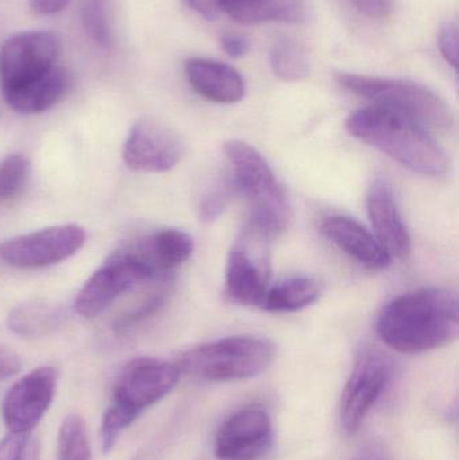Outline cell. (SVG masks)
I'll use <instances>...</instances> for the list:
<instances>
[{"label":"cell","mask_w":459,"mask_h":460,"mask_svg":"<svg viewBox=\"0 0 459 460\" xmlns=\"http://www.w3.org/2000/svg\"><path fill=\"white\" fill-rule=\"evenodd\" d=\"M459 300L446 287H428L391 300L380 314L377 334L388 348L420 354L457 340Z\"/></svg>","instance_id":"1"},{"label":"cell","mask_w":459,"mask_h":460,"mask_svg":"<svg viewBox=\"0 0 459 460\" xmlns=\"http://www.w3.org/2000/svg\"><path fill=\"white\" fill-rule=\"evenodd\" d=\"M345 127L356 139L418 174L438 178L450 170L449 156L436 137L403 113L372 104L350 113Z\"/></svg>","instance_id":"2"},{"label":"cell","mask_w":459,"mask_h":460,"mask_svg":"<svg viewBox=\"0 0 459 460\" xmlns=\"http://www.w3.org/2000/svg\"><path fill=\"white\" fill-rule=\"evenodd\" d=\"M180 377L178 365L163 359L140 357L129 361L116 380L112 404L102 416L100 439L104 453L112 450L119 437L147 408L164 399Z\"/></svg>","instance_id":"3"},{"label":"cell","mask_w":459,"mask_h":460,"mask_svg":"<svg viewBox=\"0 0 459 460\" xmlns=\"http://www.w3.org/2000/svg\"><path fill=\"white\" fill-rule=\"evenodd\" d=\"M224 151L234 170V186L247 199L251 223L272 237L290 228L294 217L290 199L266 158L239 139L226 142Z\"/></svg>","instance_id":"4"},{"label":"cell","mask_w":459,"mask_h":460,"mask_svg":"<svg viewBox=\"0 0 459 460\" xmlns=\"http://www.w3.org/2000/svg\"><path fill=\"white\" fill-rule=\"evenodd\" d=\"M277 348L266 338L236 335L190 349L178 362L181 373L199 380L226 383L248 380L274 364Z\"/></svg>","instance_id":"5"},{"label":"cell","mask_w":459,"mask_h":460,"mask_svg":"<svg viewBox=\"0 0 459 460\" xmlns=\"http://www.w3.org/2000/svg\"><path fill=\"white\" fill-rule=\"evenodd\" d=\"M336 80L347 91L374 104L403 113L428 129L450 131L455 126V115L449 104L422 84L348 72L336 73Z\"/></svg>","instance_id":"6"},{"label":"cell","mask_w":459,"mask_h":460,"mask_svg":"<svg viewBox=\"0 0 459 460\" xmlns=\"http://www.w3.org/2000/svg\"><path fill=\"white\" fill-rule=\"evenodd\" d=\"M271 238L250 223L234 240L226 261V294L232 302L260 305L272 276Z\"/></svg>","instance_id":"7"},{"label":"cell","mask_w":459,"mask_h":460,"mask_svg":"<svg viewBox=\"0 0 459 460\" xmlns=\"http://www.w3.org/2000/svg\"><path fill=\"white\" fill-rule=\"evenodd\" d=\"M172 276V275H164ZM164 276L146 270L128 249H121L108 257L91 276L75 300V313L84 318H96L108 310L119 297L140 284H147Z\"/></svg>","instance_id":"8"},{"label":"cell","mask_w":459,"mask_h":460,"mask_svg":"<svg viewBox=\"0 0 459 460\" xmlns=\"http://www.w3.org/2000/svg\"><path fill=\"white\" fill-rule=\"evenodd\" d=\"M62 50L58 34L24 31L7 38L0 46V88L10 91L56 66Z\"/></svg>","instance_id":"9"},{"label":"cell","mask_w":459,"mask_h":460,"mask_svg":"<svg viewBox=\"0 0 459 460\" xmlns=\"http://www.w3.org/2000/svg\"><path fill=\"white\" fill-rule=\"evenodd\" d=\"M85 240V230L75 224L50 226L0 243V260L24 270L45 268L75 256Z\"/></svg>","instance_id":"10"},{"label":"cell","mask_w":459,"mask_h":460,"mask_svg":"<svg viewBox=\"0 0 459 460\" xmlns=\"http://www.w3.org/2000/svg\"><path fill=\"white\" fill-rule=\"evenodd\" d=\"M393 375V361L383 351L368 349L358 356L342 394V426L348 434L358 431L390 385Z\"/></svg>","instance_id":"11"},{"label":"cell","mask_w":459,"mask_h":460,"mask_svg":"<svg viewBox=\"0 0 459 460\" xmlns=\"http://www.w3.org/2000/svg\"><path fill=\"white\" fill-rule=\"evenodd\" d=\"M185 140L172 127L153 118L134 124L123 148L127 166L139 172H170L185 155Z\"/></svg>","instance_id":"12"},{"label":"cell","mask_w":459,"mask_h":460,"mask_svg":"<svg viewBox=\"0 0 459 460\" xmlns=\"http://www.w3.org/2000/svg\"><path fill=\"white\" fill-rule=\"evenodd\" d=\"M57 373L40 367L16 381L2 402V416L8 431L31 434L50 408L56 394Z\"/></svg>","instance_id":"13"},{"label":"cell","mask_w":459,"mask_h":460,"mask_svg":"<svg viewBox=\"0 0 459 460\" xmlns=\"http://www.w3.org/2000/svg\"><path fill=\"white\" fill-rule=\"evenodd\" d=\"M272 443L271 418L260 407H247L224 421L216 435L215 453L221 460H255Z\"/></svg>","instance_id":"14"},{"label":"cell","mask_w":459,"mask_h":460,"mask_svg":"<svg viewBox=\"0 0 459 460\" xmlns=\"http://www.w3.org/2000/svg\"><path fill=\"white\" fill-rule=\"evenodd\" d=\"M366 210L375 235L391 259H407L411 252V237L387 181L379 178L372 183L366 196Z\"/></svg>","instance_id":"15"},{"label":"cell","mask_w":459,"mask_h":460,"mask_svg":"<svg viewBox=\"0 0 459 460\" xmlns=\"http://www.w3.org/2000/svg\"><path fill=\"white\" fill-rule=\"evenodd\" d=\"M321 233L337 248L369 270H383L393 260L376 235L355 218L331 216L321 224Z\"/></svg>","instance_id":"16"},{"label":"cell","mask_w":459,"mask_h":460,"mask_svg":"<svg viewBox=\"0 0 459 460\" xmlns=\"http://www.w3.org/2000/svg\"><path fill=\"white\" fill-rule=\"evenodd\" d=\"M186 78L196 93L216 104H236L245 97V81L231 65L215 59L191 58Z\"/></svg>","instance_id":"17"},{"label":"cell","mask_w":459,"mask_h":460,"mask_svg":"<svg viewBox=\"0 0 459 460\" xmlns=\"http://www.w3.org/2000/svg\"><path fill=\"white\" fill-rule=\"evenodd\" d=\"M127 249L153 275L164 276L190 259L194 241L185 230L162 229Z\"/></svg>","instance_id":"18"},{"label":"cell","mask_w":459,"mask_h":460,"mask_svg":"<svg viewBox=\"0 0 459 460\" xmlns=\"http://www.w3.org/2000/svg\"><path fill=\"white\" fill-rule=\"evenodd\" d=\"M72 88V75L64 66L51 67L45 75L3 92L11 110L22 115H37L58 104Z\"/></svg>","instance_id":"19"},{"label":"cell","mask_w":459,"mask_h":460,"mask_svg":"<svg viewBox=\"0 0 459 460\" xmlns=\"http://www.w3.org/2000/svg\"><path fill=\"white\" fill-rule=\"evenodd\" d=\"M221 13L245 26L278 22L299 24L307 22V0H218Z\"/></svg>","instance_id":"20"},{"label":"cell","mask_w":459,"mask_h":460,"mask_svg":"<svg viewBox=\"0 0 459 460\" xmlns=\"http://www.w3.org/2000/svg\"><path fill=\"white\" fill-rule=\"evenodd\" d=\"M322 284L314 276L299 275L269 286L259 307L269 313H296L320 299Z\"/></svg>","instance_id":"21"},{"label":"cell","mask_w":459,"mask_h":460,"mask_svg":"<svg viewBox=\"0 0 459 460\" xmlns=\"http://www.w3.org/2000/svg\"><path fill=\"white\" fill-rule=\"evenodd\" d=\"M62 319L64 314L56 303L34 299L11 310L8 327L21 337L38 338L54 332L62 323Z\"/></svg>","instance_id":"22"},{"label":"cell","mask_w":459,"mask_h":460,"mask_svg":"<svg viewBox=\"0 0 459 460\" xmlns=\"http://www.w3.org/2000/svg\"><path fill=\"white\" fill-rule=\"evenodd\" d=\"M272 72L286 83H298L310 73V59L306 49L294 40L283 38L275 42L269 54Z\"/></svg>","instance_id":"23"},{"label":"cell","mask_w":459,"mask_h":460,"mask_svg":"<svg viewBox=\"0 0 459 460\" xmlns=\"http://www.w3.org/2000/svg\"><path fill=\"white\" fill-rule=\"evenodd\" d=\"M58 460H92L88 429L81 416L64 419L58 432Z\"/></svg>","instance_id":"24"},{"label":"cell","mask_w":459,"mask_h":460,"mask_svg":"<svg viewBox=\"0 0 459 460\" xmlns=\"http://www.w3.org/2000/svg\"><path fill=\"white\" fill-rule=\"evenodd\" d=\"M80 10L81 19L89 37L102 48H108L112 43L113 35L110 2L81 0Z\"/></svg>","instance_id":"25"},{"label":"cell","mask_w":459,"mask_h":460,"mask_svg":"<svg viewBox=\"0 0 459 460\" xmlns=\"http://www.w3.org/2000/svg\"><path fill=\"white\" fill-rule=\"evenodd\" d=\"M29 175V161L21 154H13L0 162V205L8 204L23 191Z\"/></svg>","instance_id":"26"},{"label":"cell","mask_w":459,"mask_h":460,"mask_svg":"<svg viewBox=\"0 0 459 460\" xmlns=\"http://www.w3.org/2000/svg\"><path fill=\"white\" fill-rule=\"evenodd\" d=\"M236 191V186L231 178L225 177L216 181L202 196L199 207V218L205 223L217 220L231 204Z\"/></svg>","instance_id":"27"},{"label":"cell","mask_w":459,"mask_h":460,"mask_svg":"<svg viewBox=\"0 0 459 460\" xmlns=\"http://www.w3.org/2000/svg\"><path fill=\"white\" fill-rule=\"evenodd\" d=\"M40 448L31 434L8 432L0 440V460H40Z\"/></svg>","instance_id":"28"},{"label":"cell","mask_w":459,"mask_h":460,"mask_svg":"<svg viewBox=\"0 0 459 460\" xmlns=\"http://www.w3.org/2000/svg\"><path fill=\"white\" fill-rule=\"evenodd\" d=\"M439 49L450 66L458 67V26L455 22H446L439 31Z\"/></svg>","instance_id":"29"},{"label":"cell","mask_w":459,"mask_h":460,"mask_svg":"<svg viewBox=\"0 0 459 460\" xmlns=\"http://www.w3.org/2000/svg\"><path fill=\"white\" fill-rule=\"evenodd\" d=\"M356 11L371 19H385L393 13V0H347Z\"/></svg>","instance_id":"30"},{"label":"cell","mask_w":459,"mask_h":460,"mask_svg":"<svg viewBox=\"0 0 459 460\" xmlns=\"http://www.w3.org/2000/svg\"><path fill=\"white\" fill-rule=\"evenodd\" d=\"M22 369V359L15 350L0 343V381L18 375Z\"/></svg>","instance_id":"31"},{"label":"cell","mask_w":459,"mask_h":460,"mask_svg":"<svg viewBox=\"0 0 459 460\" xmlns=\"http://www.w3.org/2000/svg\"><path fill=\"white\" fill-rule=\"evenodd\" d=\"M221 48L231 58H242L250 51V40L239 34H225L221 38Z\"/></svg>","instance_id":"32"},{"label":"cell","mask_w":459,"mask_h":460,"mask_svg":"<svg viewBox=\"0 0 459 460\" xmlns=\"http://www.w3.org/2000/svg\"><path fill=\"white\" fill-rule=\"evenodd\" d=\"M352 460H393L390 450L383 443L372 440L361 446Z\"/></svg>","instance_id":"33"},{"label":"cell","mask_w":459,"mask_h":460,"mask_svg":"<svg viewBox=\"0 0 459 460\" xmlns=\"http://www.w3.org/2000/svg\"><path fill=\"white\" fill-rule=\"evenodd\" d=\"M72 0H29L30 10L37 15H56L69 5Z\"/></svg>","instance_id":"34"},{"label":"cell","mask_w":459,"mask_h":460,"mask_svg":"<svg viewBox=\"0 0 459 460\" xmlns=\"http://www.w3.org/2000/svg\"><path fill=\"white\" fill-rule=\"evenodd\" d=\"M185 2L188 3L189 7L193 8L207 21H215L220 15L218 0H185Z\"/></svg>","instance_id":"35"}]
</instances>
